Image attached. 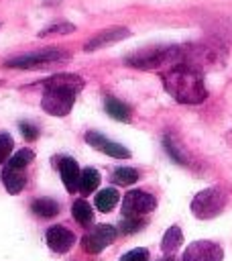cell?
<instances>
[{
  "instance_id": "cell-15",
  "label": "cell",
  "mask_w": 232,
  "mask_h": 261,
  "mask_svg": "<svg viewBox=\"0 0 232 261\" xmlns=\"http://www.w3.org/2000/svg\"><path fill=\"white\" fill-rule=\"evenodd\" d=\"M120 200V194L116 188H104L102 192L96 194V208L100 212H110Z\"/></svg>"
},
{
  "instance_id": "cell-10",
  "label": "cell",
  "mask_w": 232,
  "mask_h": 261,
  "mask_svg": "<svg viewBox=\"0 0 232 261\" xmlns=\"http://www.w3.org/2000/svg\"><path fill=\"white\" fill-rule=\"evenodd\" d=\"M128 35H130V31H128L126 27H112V29L100 31V33H96L92 39H88V43L83 45V49H85V51H96V49L114 45V43L126 39Z\"/></svg>"
},
{
  "instance_id": "cell-26",
  "label": "cell",
  "mask_w": 232,
  "mask_h": 261,
  "mask_svg": "<svg viewBox=\"0 0 232 261\" xmlns=\"http://www.w3.org/2000/svg\"><path fill=\"white\" fill-rule=\"evenodd\" d=\"M142 226H144L142 218H124L120 222V232L122 234H132V232H138Z\"/></svg>"
},
{
  "instance_id": "cell-6",
  "label": "cell",
  "mask_w": 232,
  "mask_h": 261,
  "mask_svg": "<svg viewBox=\"0 0 232 261\" xmlns=\"http://www.w3.org/2000/svg\"><path fill=\"white\" fill-rule=\"evenodd\" d=\"M226 206V192L220 188H206L197 192L191 200V212L195 218L208 220L218 216Z\"/></svg>"
},
{
  "instance_id": "cell-22",
  "label": "cell",
  "mask_w": 232,
  "mask_h": 261,
  "mask_svg": "<svg viewBox=\"0 0 232 261\" xmlns=\"http://www.w3.org/2000/svg\"><path fill=\"white\" fill-rule=\"evenodd\" d=\"M33 159H35V153L31 149H20L12 157H8V163L6 165L8 167H14V169H24Z\"/></svg>"
},
{
  "instance_id": "cell-1",
  "label": "cell",
  "mask_w": 232,
  "mask_h": 261,
  "mask_svg": "<svg viewBox=\"0 0 232 261\" xmlns=\"http://www.w3.org/2000/svg\"><path fill=\"white\" fill-rule=\"evenodd\" d=\"M161 77L167 94H171L181 104H199L208 96L201 71L185 63L171 65L167 71H163Z\"/></svg>"
},
{
  "instance_id": "cell-25",
  "label": "cell",
  "mask_w": 232,
  "mask_h": 261,
  "mask_svg": "<svg viewBox=\"0 0 232 261\" xmlns=\"http://www.w3.org/2000/svg\"><path fill=\"white\" fill-rule=\"evenodd\" d=\"M163 143H165V151L171 155V159H173V161H177V163H181V165H185V161H187V159H185V155L181 153V149L171 141V137H165V139H163Z\"/></svg>"
},
{
  "instance_id": "cell-17",
  "label": "cell",
  "mask_w": 232,
  "mask_h": 261,
  "mask_svg": "<svg viewBox=\"0 0 232 261\" xmlns=\"http://www.w3.org/2000/svg\"><path fill=\"white\" fill-rule=\"evenodd\" d=\"M104 108H106L108 116H112V118H116L120 122H128L130 120V108H128V104H124V102H120L116 98H106Z\"/></svg>"
},
{
  "instance_id": "cell-11",
  "label": "cell",
  "mask_w": 232,
  "mask_h": 261,
  "mask_svg": "<svg viewBox=\"0 0 232 261\" xmlns=\"http://www.w3.org/2000/svg\"><path fill=\"white\" fill-rule=\"evenodd\" d=\"M85 141H88L94 149H98V151H102V153H106V155H110V157H116V159H126V157H130V151H128L126 147H122L120 143L108 141L104 135H100V133H96V130H88V133H85Z\"/></svg>"
},
{
  "instance_id": "cell-23",
  "label": "cell",
  "mask_w": 232,
  "mask_h": 261,
  "mask_svg": "<svg viewBox=\"0 0 232 261\" xmlns=\"http://www.w3.org/2000/svg\"><path fill=\"white\" fill-rule=\"evenodd\" d=\"M73 31H75V27H73L71 22L59 20V22H53L51 27L43 29V31L39 33V37H47V35H69V33H73Z\"/></svg>"
},
{
  "instance_id": "cell-4",
  "label": "cell",
  "mask_w": 232,
  "mask_h": 261,
  "mask_svg": "<svg viewBox=\"0 0 232 261\" xmlns=\"http://www.w3.org/2000/svg\"><path fill=\"white\" fill-rule=\"evenodd\" d=\"M226 51L218 43H189L181 45V63L195 67V69H206V67H216L224 61Z\"/></svg>"
},
{
  "instance_id": "cell-14",
  "label": "cell",
  "mask_w": 232,
  "mask_h": 261,
  "mask_svg": "<svg viewBox=\"0 0 232 261\" xmlns=\"http://www.w3.org/2000/svg\"><path fill=\"white\" fill-rule=\"evenodd\" d=\"M2 184L6 188L8 194H18L22 192L24 184H26V175H24V169H14V167H4L2 169Z\"/></svg>"
},
{
  "instance_id": "cell-7",
  "label": "cell",
  "mask_w": 232,
  "mask_h": 261,
  "mask_svg": "<svg viewBox=\"0 0 232 261\" xmlns=\"http://www.w3.org/2000/svg\"><path fill=\"white\" fill-rule=\"evenodd\" d=\"M157 200L144 190H132L122 200V214L124 218H142L151 210H155Z\"/></svg>"
},
{
  "instance_id": "cell-18",
  "label": "cell",
  "mask_w": 232,
  "mask_h": 261,
  "mask_svg": "<svg viewBox=\"0 0 232 261\" xmlns=\"http://www.w3.org/2000/svg\"><path fill=\"white\" fill-rule=\"evenodd\" d=\"M183 243V232L179 226H171L167 228V232L163 234V241H161V249L165 253H175Z\"/></svg>"
},
{
  "instance_id": "cell-24",
  "label": "cell",
  "mask_w": 232,
  "mask_h": 261,
  "mask_svg": "<svg viewBox=\"0 0 232 261\" xmlns=\"http://www.w3.org/2000/svg\"><path fill=\"white\" fill-rule=\"evenodd\" d=\"M12 147H14V141L8 133H0V165L10 157L12 153Z\"/></svg>"
},
{
  "instance_id": "cell-12",
  "label": "cell",
  "mask_w": 232,
  "mask_h": 261,
  "mask_svg": "<svg viewBox=\"0 0 232 261\" xmlns=\"http://www.w3.org/2000/svg\"><path fill=\"white\" fill-rule=\"evenodd\" d=\"M47 245L55 253H67L75 245V234L69 228L55 224V226L47 228Z\"/></svg>"
},
{
  "instance_id": "cell-8",
  "label": "cell",
  "mask_w": 232,
  "mask_h": 261,
  "mask_svg": "<svg viewBox=\"0 0 232 261\" xmlns=\"http://www.w3.org/2000/svg\"><path fill=\"white\" fill-rule=\"evenodd\" d=\"M116 237V228L112 224H96L94 228H90L83 239H81V247L85 253L90 255H96V253H102Z\"/></svg>"
},
{
  "instance_id": "cell-3",
  "label": "cell",
  "mask_w": 232,
  "mask_h": 261,
  "mask_svg": "<svg viewBox=\"0 0 232 261\" xmlns=\"http://www.w3.org/2000/svg\"><path fill=\"white\" fill-rule=\"evenodd\" d=\"M126 65L136 69H159L163 65L181 63V47L179 45H163V47H147L130 53L124 59Z\"/></svg>"
},
{
  "instance_id": "cell-21",
  "label": "cell",
  "mask_w": 232,
  "mask_h": 261,
  "mask_svg": "<svg viewBox=\"0 0 232 261\" xmlns=\"http://www.w3.org/2000/svg\"><path fill=\"white\" fill-rule=\"evenodd\" d=\"M112 179L118 186H130V184L138 181V171L132 167H118V169H114Z\"/></svg>"
},
{
  "instance_id": "cell-20",
  "label": "cell",
  "mask_w": 232,
  "mask_h": 261,
  "mask_svg": "<svg viewBox=\"0 0 232 261\" xmlns=\"http://www.w3.org/2000/svg\"><path fill=\"white\" fill-rule=\"evenodd\" d=\"M71 214H73L75 222H79L81 226H88L94 218V210L85 200H75L73 206H71Z\"/></svg>"
},
{
  "instance_id": "cell-5",
  "label": "cell",
  "mask_w": 232,
  "mask_h": 261,
  "mask_svg": "<svg viewBox=\"0 0 232 261\" xmlns=\"http://www.w3.org/2000/svg\"><path fill=\"white\" fill-rule=\"evenodd\" d=\"M69 59V53L59 49V47H47V49H39V51H31V53H22L16 57H10L4 61V67H14V69H37L49 63H57V61H65Z\"/></svg>"
},
{
  "instance_id": "cell-27",
  "label": "cell",
  "mask_w": 232,
  "mask_h": 261,
  "mask_svg": "<svg viewBox=\"0 0 232 261\" xmlns=\"http://www.w3.org/2000/svg\"><path fill=\"white\" fill-rule=\"evenodd\" d=\"M120 261H149V251L147 249H132L120 257Z\"/></svg>"
},
{
  "instance_id": "cell-16",
  "label": "cell",
  "mask_w": 232,
  "mask_h": 261,
  "mask_svg": "<svg viewBox=\"0 0 232 261\" xmlns=\"http://www.w3.org/2000/svg\"><path fill=\"white\" fill-rule=\"evenodd\" d=\"M31 210L41 218H53L59 214V204L53 198H37L31 204Z\"/></svg>"
},
{
  "instance_id": "cell-13",
  "label": "cell",
  "mask_w": 232,
  "mask_h": 261,
  "mask_svg": "<svg viewBox=\"0 0 232 261\" xmlns=\"http://www.w3.org/2000/svg\"><path fill=\"white\" fill-rule=\"evenodd\" d=\"M59 171H61V179L67 188V192H77L79 190V165L75 163V159L71 157H63L59 163Z\"/></svg>"
},
{
  "instance_id": "cell-2",
  "label": "cell",
  "mask_w": 232,
  "mask_h": 261,
  "mask_svg": "<svg viewBox=\"0 0 232 261\" xmlns=\"http://www.w3.org/2000/svg\"><path fill=\"white\" fill-rule=\"evenodd\" d=\"M83 88V80L75 73H57L45 80V92L41 108L51 116H67L73 108L77 92Z\"/></svg>"
},
{
  "instance_id": "cell-29",
  "label": "cell",
  "mask_w": 232,
  "mask_h": 261,
  "mask_svg": "<svg viewBox=\"0 0 232 261\" xmlns=\"http://www.w3.org/2000/svg\"><path fill=\"white\" fill-rule=\"evenodd\" d=\"M161 261H177V259H173V257H165V259H161Z\"/></svg>"
},
{
  "instance_id": "cell-28",
  "label": "cell",
  "mask_w": 232,
  "mask_h": 261,
  "mask_svg": "<svg viewBox=\"0 0 232 261\" xmlns=\"http://www.w3.org/2000/svg\"><path fill=\"white\" fill-rule=\"evenodd\" d=\"M18 128H20V133H22V137H24L26 141H35V139L39 137V128H37L33 122L22 120V122L18 124Z\"/></svg>"
},
{
  "instance_id": "cell-9",
  "label": "cell",
  "mask_w": 232,
  "mask_h": 261,
  "mask_svg": "<svg viewBox=\"0 0 232 261\" xmlns=\"http://www.w3.org/2000/svg\"><path fill=\"white\" fill-rule=\"evenodd\" d=\"M222 259H224V251L214 241H195L183 253V261H222Z\"/></svg>"
},
{
  "instance_id": "cell-19",
  "label": "cell",
  "mask_w": 232,
  "mask_h": 261,
  "mask_svg": "<svg viewBox=\"0 0 232 261\" xmlns=\"http://www.w3.org/2000/svg\"><path fill=\"white\" fill-rule=\"evenodd\" d=\"M100 186V173L94 167H85L79 173V190L81 194H92Z\"/></svg>"
}]
</instances>
